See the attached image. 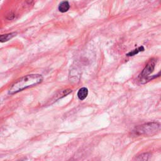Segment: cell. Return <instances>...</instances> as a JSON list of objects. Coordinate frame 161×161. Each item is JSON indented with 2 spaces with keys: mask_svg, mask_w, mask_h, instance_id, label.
<instances>
[{
  "mask_svg": "<svg viewBox=\"0 0 161 161\" xmlns=\"http://www.w3.org/2000/svg\"><path fill=\"white\" fill-rule=\"evenodd\" d=\"M44 80L42 75L34 74L25 76L16 81L8 91L9 94H15L24 89L34 87L40 84Z\"/></svg>",
  "mask_w": 161,
  "mask_h": 161,
  "instance_id": "cell-1",
  "label": "cell"
},
{
  "mask_svg": "<svg viewBox=\"0 0 161 161\" xmlns=\"http://www.w3.org/2000/svg\"><path fill=\"white\" fill-rule=\"evenodd\" d=\"M160 124L157 122H149L136 126L133 133L137 135H152L159 132Z\"/></svg>",
  "mask_w": 161,
  "mask_h": 161,
  "instance_id": "cell-2",
  "label": "cell"
},
{
  "mask_svg": "<svg viewBox=\"0 0 161 161\" xmlns=\"http://www.w3.org/2000/svg\"><path fill=\"white\" fill-rule=\"evenodd\" d=\"M156 64H157V60L155 59H151L147 63L146 66L143 69V71H142V73H141V74L140 75V81H142V80H145L146 81L147 78L154 71V70L155 69V65H156Z\"/></svg>",
  "mask_w": 161,
  "mask_h": 161,
  "instance_id": "cell-3",
  "label": "cell"
},
{
  "mask_svg": "<svg viewBox=\"0 0 161 161\" xmlns=\"http://www.w3.org/2000/svg\"><path fill=\"white\" fill-rule=\"evenodd\" d=\"M77 95H78V98L80 100H81V101L84 100L87 98V96L88 95V88H85V87L81 88V89H79Z\"/></svg>",
  "mask_w": 161,
  "mask_h": 161,
  "instance_id": "cell-4",
  "label": "cell"
},
{
  "mask_svg": "<svg viewBox=\"0 0 161 161\" xmlns=\"http://www.w3.org/2000/svg\"><path fill=\"white\" fill-rule=\"evenodd\" d=\"M70 8L69 3L68 1H63L62 2L59 6V10L61 13L67 12Z\"/></svg>",
  "mask_w": 161,
  "mask_h": 161,
  "instance_id": "cell-5",
  "label": "cell"
},
{
  "mask_svg": "<svg viewBox=\"0 0 161 161\" xmlns=\"http://www.w3.org/2000/svg\"><path fill=\"white\" fill-rule=\"evenodd\" d=\"M17 35V33H10L4 35H0V42H5L10 40L12 39L13 37H15Z\"/></svg>",
  "mask_w": 161,
  "mask_h": 161,
  "instance_id": "cell-6",
  "label": "cell"
},
{
  "mask_svg": "<svg viewBox=\"0 0 161 161\" xmlns=\"http://www.w3.org/2000/svg\"><path fill=\"white\" fill-rule=\"evenodd\" d=\"M144 50H145L144 47V46H140V47H138V48H137V49H134V50L130 51V52H128V53L126 54V55H127V56H129V57L134 56V55H135L136 54H139V52H143V51H144Z\"/></svg>",
  "mask_w": 161,
  "mask_h": 161,
  "instance_id": "cell-7",
  "label": "cell"
},
{
  "mask_svg": "<svg viewBox=\"0 0 161 161\" xmlns=\"http://www.w3.org/2000/svg\"><path fill=\"white\" fill-rule=\"evenodd\" d=\"M151 157V154L149 153H144L140 154L135 157V159L137 160H147Z\"/></svg>",
  "mask_w": 161,
  "mask_h": 161,
  "instance_id": "cell-8",
  "label": "cell"
}]
</instances>
